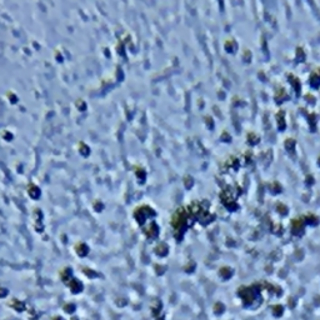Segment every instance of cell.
<instances>
[{"label":"cell","instance_id":"obj_1","mask_svg":"<svg viewBox=\"0 0 320 320\" xmlns=\"http://www.w3.org/2000/svg\"><path fill=\"white\" fill-rule=\"evenodd\" d=\"M71 290H73V293H79L81 290V284H80V283H78V281H75L71 285Z\"/></svg>","mask_w":320,"mask_h":320},{"label":"cell","instance_id":"obj_2","mask_svg":"<svg viewBox=\"0 0 320 320\" xmlns=\"http://www.w3.org/2000/svg\"><path fill=\"white\" fill-rule=\"evenodd\" d=\"M13 305H14V306H16V309H18V311H23V309H24V304H23V303L15 301V303H13Z\"/></svg>","mask_w":320,"mask_h":320},{"label":"cell","instance_id":"obj_3","mask_svg":"<svg viewBox=\"0 0 320 320\" xmlns=\"http://www.w3.org/2000/svg\"><path fill=\"white\" fill-rule=\"evenodd\" d=\"M221 275L224 276V278H229L230 275H231V271L229 269H223L221 270Z\"/></svg>","mask_w":320,"mask_h":320},{"label":"cell","instance_id":"obj_4","mask_svg":"<svg viewBox=\"0 0 320 320\" xmlns=\"http://www.w3.org/2000/svg\"><path fill=\"white\" fill-rule=\"evenodd\" d=\"M283 313V309H281V306H275L274 308V315H276V317H279V315Z\"/></svg>","mask_w":320,"mask_h":320},{"label":"cell","instance_id":"obj_5","mask_svg":"<svg viewBox=\"0 0 320 320\" xmlns=\"http://www.w3.org/2000/svg\"><path fill=\"white\" fill-rule=\"evenodd\" d=\"M65 310L68 311V313H73L74 310H75V305H73V304H69V305H66L65 306Z\"/></svg>","mask_w":320,"mask_h":320},{"label":"cell","instance_id":"obj_6","mask_svg":"<svg viewBox=\"0 0 320 320\" xmlns=\"http://www.w3.org/2000/svg\"><path fill=\"white\" fill-rule=\"evenodd\" d=\"M214 309H215V313H218V314H219V313H221V311H223L224 306H223L221 304H217V305H215Z\"/></svg>","mask_w":320,"mask_h":320},{"label":"cell","instance_id":"obj_7","mask_svg":"<svg viewBox=\"0 0 320 320\" xmlns=\"http://www.w3.org/2000/svg\"><path fill=\"white\" fill-rule=\"evenodd\" d=\"M54 320H61V318H56V319H54Z\"/></svg>","mask_w":320,"mask_h":320}]
</instances>
